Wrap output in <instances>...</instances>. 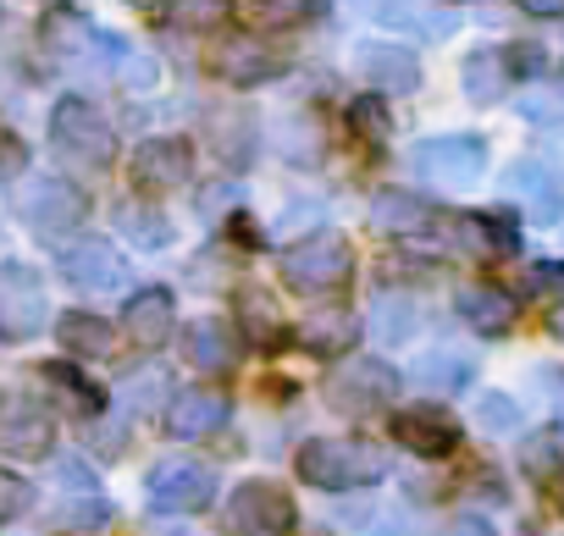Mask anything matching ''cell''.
Masks as SVG:
<instances>
[{
    "mask_svg": "<svg viewBox=\"0 0 564 536\" xmlns=\"http://www.w3.org/2000/svg\"><path fill=\"white\" fill-rule=\"evenodd\" d=\"M300 475L311 486H327V492H355V486H377L388 475V459L371 448V442H355V437H316L300 448Z\"/></svg>",
    "mask_w": 564,
    "mask_h": 536,
    "instance_id": "cell-1",
    "label": "cell"
},
{
    "mask_svg": "<svg viewBox=\"0 0 564 536\" xmlns=\"http://www.w3.org/2000/svg\"><path fill=\"white\" fill-rule=\"evenodd\" d=\"M355 277V243L338 232H316L282 254V283L300 294H338Z\"/></svg>",
    "mask_w": 564,
    "mask_h": 536,
    "instance_id": "cell-2",
    "label": "cell"
},
{
    "mask_svg": "<svg viewBox=\"0 0 564 536\" xmlns=\"http://www.w3.org/2000/svg\"><path fill=\"white\" fill-rule=\"evenodd\" d=\"M227 536H289L294 530V497L271 481H243L221 508Z\"/></svg>",
    "mask_w": 564,
    "mask_h": 536,
    "instance_id": "cell-3",
    "label": "cell"
},
{
    "mask_svg": "<svg viewBox=\"0 0 564 536\" xmlns=\"http://www.w3.org/2000/svg\"><path fill=\"white\" fill-rule=\"evenodd\" d=\"M51 144H56L62 155L84 161V166H106L117 139H111L106 117H100L89 100L67 95V100H56V111H51Z\"/></svg>",
    "mask_w": 564,
    "mask_h": 536,
    "instance_id": "cell-4",
    "label": "cell"
},
{
    "mask_svg": "<svg viewBox=\"0 0 564 536\" xmlns=\"http://www.w3.org/2000/svg\"><path fill=\"white\" fill-rule=\"evenodd\" d=\"M415 172L437 188H470L487 172V144L476 133H448V139H426L415 150Z\"/></svg>",
    "mask_w": 564,
    "mask_h": 536,
    "instance_id": "cell-5",
    "label": "cell"
},
{
    "mask_svg": "<svg viewBox=\"0 0 564 536\" xmlns=\"http://www.w3.org/2000/svg\"><path fill=\"white\" fill-rule=\"evenodd\" d=\"M393 398H399V371L382 360H355V365H338L327 376V404L344 415H371Z\"/></svg>",
    "mask_w": 564,
    "mask_h": 536,
    "instance_id": "cell-6",
    "label": "cell"
},
{
    "mask_svg": "<svg viewBox=\"0 0 564 536\" xmlns=\"http://www.w3.org/2000/svg\"><path fill=\"white\" fill-rule=\"evenodd\" d=\"M23 221L40 232V238H62V232H78L84 216H89V199L67 183V177H40L23 199H18Z\"/></svg>",
    "mask_w": 564,
    "mask_h": 536,
    "instance_id": "cell-7",
    "label": "cell"
},
{
    "mask_svg": "<svg viewBox=\"0 0 564 536\" xmlns=\"http://www.w3.org/2000/svg\"><path fill=\"white\" fill-rule=\"evenodd\" d=\"M216 497V470L199 459H166L150 470V503L166 514H199Z\"/></svg>",
    "mask_w": 564,
    "mask_h": 536,
    "instance_id": "cell-8",
    "label": "cell"
},
{
    "mask_svg": "<svg viewBox=\"0 0 564 536\" xmlns=\"http://www.w3.org/2000/svg\"><path fill=\"white\" fill-rule=\"evenodd\" d=\"M0 327L29 338L45 327V283L34 265L12 260V265H0Z\"/></svg>",
    "mask_w": 564,
    "mask_h": 536,
    "instance_id": "cell-9",
    "label": "cell"
},
{
    "mask_svg": "<svg viewBox=\"0 0 564 536\" xmlns=\"http://www.w3.org/2000/svg\"><path fill=\"white\" fill-rule=\"evenodd\" d=\"M51 437H56V420H51V409L40 398H7V404H0V448H7V453L45 459Z\"/></svg>",
    "mask_w": 564,
    "mask_h": 536,
    "instance_id": "cell-10",
    "label": "cell"
},
{
    "mask_svg": "<svg viewBox=\"0 0 564 536\" xmlns=\"http://www.w3.org/2000/svg\"><path fill=\"white\" fill-rule=\"evenodd\" d=\"M393 437H399L410 453H421V459H443V453L459 448V426H454V415L437 409V404L399 409V415H393Z\"/></svg>",
    "mask_w": 564,
    "mask_h": 536,
    "instance_id": "cell-11",
    "label": "cell"
},
{
    "mask_svg": "<svg viewBox=\"0 0 564 536\" xmlns=\"http://www.w3.org/2000/svg\"><path fill=\"white\" fill-rule=\"evenodd\" d=\"M188 177H194L188 139H144L133 150V183L139 188H183Z\"/></svg>",
    "mask_w": 564,
    "mask_h": 536,
    "instance_id": "cell-12",
    "label": "cell"
},
{
    "mask_svg": "<svg viewBox=\"0 0 564 536\" xmlns=\"http://www.w3.org/2000/svg\"><path fill=\"white\" fill-rule=\"evenodd\" d=\"M227 426V398L210 393V387H183L172 404H166V431L177 442H199V437H216Z\"/></svg>",
    "mask_w": 564,
    "mask_h": 536,
    "instance_id": "cell-13",
    "label": "cell"
},
{
    "mask_svg": "<svg viewBox=\"0 0 564 536\" xmlns=\"http://www.w3.org/2000/svg\"><path fill=\"white\" fill-rule=\"evenodd\" d=\"M216 73L227 84H238V89H254V84H265V78L282 73V56L265 51V40H254V34H232L216 51Z\"/></svg>",
    "mask_w": 564,
    "mask_h": 536,
    "instance_id": "cell-14",
    "label": "cell"
},
{
    "mask_svg": "<svg viewBox=\"0 0 564 536\" xmlns=\"http://www.w3.org/2000/svg\"><path fill=\"white\" fill-rule=\"evenodd\" d=\"M355 67H360L377 89H388V95H415V89H421V62H415L404 45H382V40L355 45Z\"/></svg>",
    "mask_w": 564,
    "mask_h": 536,
    "instance_id": "cell-15",
    "label": "cell"
},
{
    "mask_svg": "<svg viewBox=\"0 0 564 536\" xmlns=\"http://www.w3.org/2000/svg\"><path fill=\"white\" fill-rule=\"evenodd\" d=\"M62 277L73 288H117L128 277V265H122V254L106 238H84V243H73L62 254Z\"/></svg>",
    "mask_w": 564,
    "mask_h": 536,
    "instance_id": "cell-16",
    "label": "cell"
},
{
    "mask_svg": "<svg viewBox=\"0 0 564 536\" xmlns=\"http://www.w3.org/2000/svg\"><path fill=\"white\" fill-rule=\"evenodd\" d=\"M128 338L139 343V349H161L172 332H177V299L166 294V288H139L133 299H128Z\"/></svg>",
    "mask_w": 564,
    "mask_h": 536,
    "instance_id": "cell-17",
    "label": "cell"
},
{
    "mask_svg": "<svg viewBox=\"0 0 564 536\" xmlns=\"http://www.w3.org/2000/svg\"><path fill=\"white\" fill-rule=\"evenodd\" d=\"M432 221H437V210H432L421 194L382 188V194L371 199V232H382V238H415V232H426Z\"/></svg>",
    "mask_w": 564,
    "mask_h": 536,
    "instance_id": "cell-18",
    "label": "cell"
},
{
    "mask_svg": "<svg viewBox=\"0 0 564 536\" xmlns=\"http://www.w3.org/2000/svg\"><path fill=\"white\" fill-rule=\"evenodd\" d=\"M503 183H509V194H514V199L525 205V216H531V221H553V216L564 210L558 177H553V172H547L542 161H514Z\"/></svg>",
    "mask_w": 564,
    "mask_h": 536,
    "instance_id": "cell-19",
    "label": "cell"
},
{
    "mask_svg": "<svg viewBox=\"0 0 564 536\" xmlns=\"http://www.w3.org/2000/svg\"><path fill=\"white\" fill-rule=\"evenodd\" d=\"M300 338H305V349H311V354L344 360V354L355 349V338H360V321H355V310H338V305H327V310H316V316L300 327Z\"/></svg>",
    "mask_w": 564,
    "mask_h": 536,
    "instance_id": "cell-20",
    "label": "cell"
},
{
    "mask_svg": "<svg viewBox=\"0 0 564 536\" xmlns=\"http://www.w3.org/2000/svg\"><path fill=\"white\" fill-rule=\"evenodd\" d=\"M377 18L388 29H404V34H421V40H448L454 34V12L432 7V0H377Z\"/></svg>",
    "mask_w": 564,
    "mask_h": 536,
    "instance_id": "cell-21",
    "label": "cell"
},
{
    "mask_svg": "<svg viewBox=\"0 0 564 536\" xmlns=\"http://www.w3.org/2000/svg\"><path fill=\"white\" fill-rule=\"evenodd\" d=\"M459 316L476 327V332H509L514 327V299L503 294V288H492V283H470V288H459Z\"/></svg>",
    "mask_w": 564,
    "mask_h": 536,
    "instance_id": "cell-22",
    "label": "cell"
},
{
    "mask_svg": "<svg viewBox=\"0 0 564 536\" xmlns=\"http://www.w3.org/2000/svg\"><path fill=\"white\" fill-rule=\"evenodd\" d=\"M459 84H465V100H476V106L503 100V89H509V56L503 51H470Z\"/></svg>",
    "mask_w": 564,
    "mask_h": 536,
    "instance_id": "cell-23",
    "label": "cell"
},
{
    "mask_svg": "<svg viewBox=\"0 0 564 536\" xmlns=\"http://www.w3.org/2000/svg\"><path fill=\"white\" fill-rule=\"evenodd\" d=\"M183 349H188V365H199V371H227L238 360V343H232L227 321H188Z\"/></svg>",
    "mask_w": 564,
    "mask_h": 536,
    "instance_id": "cell-24",
    "label": "cell"
},
{
    "mask_svg": "<svg viewBox=\"0 0 564 536\" xmlns=\"http://www.w3.org/2000/svg\"><path fill=\"white\" fill-rule=\"evenodd\" d=\"M238 321H243V338L254 343V349H276L282 343V310H276V299L271 294H260V288H243L238 294Z\"/></svg>",
    "mask_w": 564,
    "mask_h": 536,
    "instance_id": "cell-25",
    "label": "cell"
},
{
    "mask_svg": "<svg viewBox=\"0 0 564 536\" xmlns=\"http://www.w3.org/2000/svg\"><path fill=\"white\" fill-rule=\"evenodd\" d=\"M45 387H51V393L62 398V409H73V415H89V420H95V415L106 409V393H100L89 376H78L73 365H45Z\"/></svg>",
    "mask_w": 564,
    "mask_h": 536,
    "instance_id": "cell-26",
    "label": "cell"
},
{
    "mask_svg": "<svg viewBox=\"0 0 564 536\" xmlns=\"http://www.w3.org/2000/svg\"><path fill=\"white\" fill-rule=\"evenodd\" d=\"M56 338H62L73 354H111V327H106L100 316H89V310H67V316L56 321Z\"/></svg>",
    "mask_w": 564,
    "mask_h": 536,
    "instance_id": "cell-27",
    "label": "cell"
},
{
    "mask_svg": "<svg viewBox=\"0 0 564 536\" xmlns=\"http://www.w3.org/2000/svg\"><path fill=\"white\" fill-rule=\"evenodd\" d=\"M327 12V0H254V23L260 29H305Z\"/></svg>",
    "mask_w": 564,
    "mask_h": 536,
    "instance_id": "cell-28",
    "label": "cell"
},
{
    "mask_svg": "<svg viewBox=\"0 0 564 536\" xmlns=\"http://www.w3.org/2000/svg\"><path fill=\"white\" fill-rule=\"evenodd\" d=\"M166 23L188 34H210L227 23V0H166Z\"/></svg>",
    "mask_w": 564,
    "mask_h": 536,
    "instance_id": "cell-29",
    "label": "cell"
},
{
    "mask_svg": "<svg viewBox=\"0 0 564 536\" xmlns=\"http://www.w3.org/2000/svg\"><path fill=\"white\" fill-rule=\"evenodd\" d=\"M349 133L360 139V144H388V133H393V117H388V106L377 100V95H360V100H349Z\"/></svg>",
    "mask_w": 564,
    "mask_h": 536,
    "instance_id": "cell-30",
    "label": "cell"
},
{
    "mask_svg": "<svg viewBox=\"0 0 564 536\" xmlns=\"http://www.w3.org/2000/svg\"><path fill=\"white\" fill-rule=\"evenodd\" d=\"M117 227L139 243V249H161L166 243V216L161 210H150V205H117Z\"/></svg>",
    "mask_w": 564,
    "mask_h": 536,
    "instance_id": "cell-31",
    "label": "cell"
},
{
    "mask_svg": "<svg viewBox=\"0 0 564 536\" xmlns=\"http://www.w3.org/2000/svg\"><path fill=\"white\" fill-rule=\"evenodd\" d=\"M377 332H382L388 343H404V338L415 332V305H410V299L382 294V299H377Z\"/></svg>",
    "mask_w": 564,
    "mask_h": 536,
    "instance_id": "cell-32",
    "label": "cell"
},
{
    "mask_svg": "<svg viewBox=\"0 0 564 536\" xmlns=\"http://www.w3.org/2000/svg\"><path fill=\"white\" fill-rule=\"evenodd\" d=\"M29 508H34V486H29L18 470H0V525L23 519Z\"/></svg>",
    "mask_w": 564,
    "mask_h": 536,
    "instance_id": "cell-33",
    "label": "cell"
},
{
    "mask_svg": "<svg viewBox=\"0 0 564 536\" xmlns=\"http://www.w3.org/2000/svg\"><path fill=\"white\" fill-rule=\"evenodd\" d=\"M476 420H481L487 431H514V426H520V409H514L509 393H487L481 409H476Z\"/></svg>",
    "mask_w": 564,
    "mask_h": 536,
    "instance_id": "cell-34",
    "label": "cell"
},
{
    "mask_svg": "<svg viewBox=\"0 0 564 536\" xmlns=\"http://www.w3.org/2000/svg\"><path fill=\"white\" fill-rule=\"evenodd\" d=\"M421 376H426V382H443V387H459V382H470V360H459V354H432Z\"/></svg>",
    "mask_w": 564,
    "mask_h": 536,
    "instance_id": "cell-35",
    "label": "cell"
},
{
    "mask_svg": "<svg viewBox=\"0 0 564 536\" xmlns=\"http://www.w3.org/2000/svg\"><path fill=\"white\" fill-rule=\"evenodd\" d=\"M531 294L536 299H564V260H542L531 272Z\"/></svg>",
    "mask_w": 564,
    "mask_h": 536,
    "instance_id": "cell-36",
    "label": "cell"
},
{
    "mask_svg": "<svg viewBox=\"0 0 564 536\" xmlns=\"http://www.w3.org/2000/svg\"><path fill=\"white\" fill-rule=\"evenodd\" d=\"M503 56H509V73H525V78H536V73L547 67L536 45H514V51H503Z\"/></svg>",
    "mask_w": 564,
    "mask_h": 536,
    "instance_id": "cell-37",
    "label": "cell"
},
{
    "mask_svg": "<svg viewBox=\"0 0 564 536\" xmlns=\"http://www.w3.org/2000/svg\"><path fill=\"white\" fill-rule=\"evenodd\" d=\"M443 536H498L487 519H476V514H459V519H448V530Z\"/></svg>",
    "mask_w": 564,
    "mask_h": 536,
    "instance_id": "cell-38",
    "label": "cell"
},
{
    "mask_svg": "<svg viewBox=\"0 0 564 536\" xmlns=\"http://www.w3.org/2000/svg\"><path fill=\"white\" fill-rule=\"evenodd\" d=\"M232 199H238V188H227V183H216V188L205 194V216H216V210H227Z\"/></svg>",
    "mask_w": 564,
    "mask_h": 536,
    "instance_id": "cell-39",
    "label": "cell"
},
{
    "mask_svg": "<svg viewBox=\"0 0 564 536\" xmlns=\"http://www.w3.org/2000/svg\"><path fill=\"white\" fill-rule=\"evenodd\" d=\"M520 12H531V18H564V0H520Z\"/></svg>",
    "mask_w": 564,
    "mask_h": 536,
    "instance_id": "cell-40",
    "label": "cell"
},
{
    "mask_svg": "<svg viewBox=\"0 0 564 536\" xmlns=\"http://www.w3.org/2000/svg\"><path fill=\"white\" fill-rule=\"evenodd\" d=\"M553 332H558V338H564V316H558V321H553Z\"/></svg>",
    "mask_w": 564,
    "mask_h": 536,
    "instance_id": "cell-41",
    "label": "cell"
},
{
    "mask_svg": "<svg viewBox=\"0 0 564 536\" xmlns=\"http://www.w3.org/2000/svg\"><path fill=\"white\" fill-rule=\"evenodd\" d=\"M133 7H144V0H133Z\"/></svg>",
    "mask_w": 564,
    "mask_h": 536,
    "instance_id": "cell-42",
    "label": "cell"
}]
</instances>
